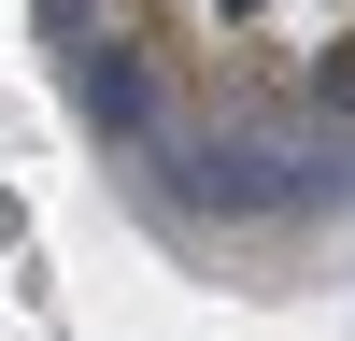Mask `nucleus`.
I'll use <instances>...</instances> for the list:
<instances>
[{
	"label": "nucleus",
	"instance_id": "obj_2",
	"mask_svg": "<svg viewBox=\"0 0 355 341\" xmlns=\"http://www.w3.org/2000/svg\"><path fill=\"white\" fill-rule=\"evenodd\" d=\"M71 100L100 114L114 142H142V128H157V85H142V57H128V43H85V71H71Z\"/></svg>",
	"mask_w": 355,
	"mask_h": 341
},
{
	"label": "nucleus",
	"instance_id": "obj_3",
	"mask_svg": "<svg viewBox=\"0 0 355 341\" xmlns=\"http://www.w3.org/2000/svg\"><path fill=\"white\" fill-rule=\"evenodd\" d=\"M284 213H355V142H313V157H284Z\"/></svg>",
	"mask_w": 355,
	"mask_h": 341
},
{
	"label": "nucleus",
	"instance_id": "obj_1",
	"mask_svg": "<svg viewBox=\"0 0 355 341\" xmlns=\"http://www.w3.org/2000/svg\"><path fill=\"white\" fill-rule=\"evenodd\" d=\"M185 199H199V213H284V157H270V142H199V157H185Z\"/></svg>",
	"mask_w": 355,
	"mask_h": 341
},
{
	"label": "nucleus",
	"instance_id": "obj_6",
	"mask_svg": "<svg viewBox=\"0 0 355 341\" xmlns=\"http://www.w3.org/2000/svg\"><path fill=\"white\" fill-rule=\"evenodd\" d=\"M214 15H256V0H214Z\"/></svg>",
	"mask_w": 355,
	"mask_h": 341
},
{
	"label": "nucleus",
	"instance_id": "obj_5",
	"mask_svg": "<svg viewBox=\"0 0 355 341\" xmlns=\"http://www.w3.org/2000/svg\"><path fill=\"white\" fill-rule=\"evenodd\" d=\"M43 28H85V0H43Z\"/></svg>",
	"mask_w": 355,
	"mask_h": 341
},
{
	"label": "nucleus",
	"instance_id": "obj_4",
	"mask_svg": "<svg viewBox=\"0 0 355 341\" xmlns=\"http://www.w3.org/2000/svg\"><path fill=\"white\" fill-rule=\"evenodd\" d=\"M313 100H327V114H355V43H327V71H313Z\"/></svg>",
	"mask_w": 355,
	"mask_h": 341
}]
</instances>
